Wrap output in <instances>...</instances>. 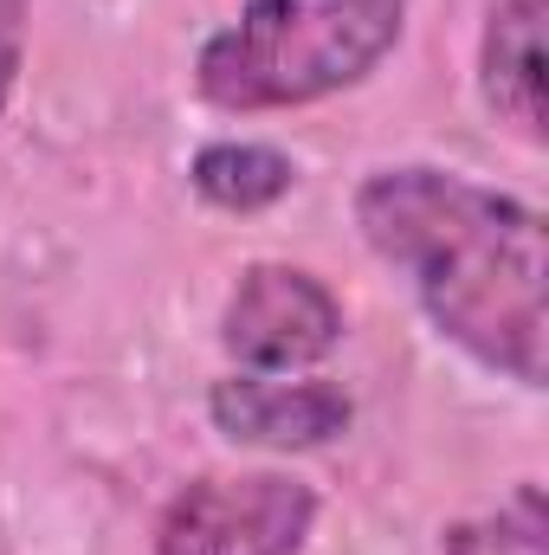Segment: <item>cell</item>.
Segmentation results:
<instances>
[{
	"label": "cell",
	"mask_w": 549,
	"mask_h": 555,
	"mask_svg": "<svg viewBox=\"0 0 549 555\" xmlns=\"http://www.w3.org/2000/svg\"><path fill=\"white\" fill-rule=\"evenodd\" d=\"M356 233L413 284L426 323L478 369L544 388V214L459 168L388 162L356 188Z\"/></svg>",
	"instance_id": "cell-1"
},
{
	"label": "cell",
	"mask_w": 549,
	"mask_h": 555,
	"mask_svg": "<svg viewBox=\"0 0 549 555\" xmlns=\"http://www.w3.org/2000/svg\"><path fill=\"white\" fill-rule=\"evenodd\" d=\"M408 33V0H246L194 52L201 104L227 117L310 111L356 91Z\"/></svg>",
	"instance_id": "cell-2"
},
{
	"label": "cell",
	"mask_w": 549,
	"mask_h": 555,
	"mask_svg": "<svg viewBox=\"0 0 549 555\" xmlns=\"http://www.w3.org/2000/svg\"><path fill=\"white\" fill-rule=\"evenodd\" d=\"M317 511L291 472H201L162 504L155 555H304Z\"/></svg>",
	"instance_id": "cell-3"
},
{
	"label": "cell",
	"mask_w": 549,
	"mask_h": 555,
	"mask_svg": "<svg viewBox=\"0 0 549 555\" xmlns=\"http://www.w3.org/2000/svg\"><path fill=\"white\" fill-rule=\"evenodd\" d=\"M343 343V297L304 266L259 259L220 304V349L246 375H304Z\"/></svg>",
	"instance_id": "cell-4"
},
{
	"label": "cell",
	"mask_w": 549,
	"mask_h": 555,
	"mask_svg": "<svg viewBox=\"0 0 549 555\" xmlns=\"http://www.w3.org/2000/svg\"><path fill=\"white\" fill-rule=\"evenodd\" d=\"M207 420L233 446L317 452V446L349 433L356 401L336 382H323V375H246V369H233L227 382L207 388Z\"/></svg>",
	"instance_id": "cell-5"
},
{
	"label": "cell",
	"mask_w": 549,
	"mask_h": 555,
	"mask_svg": "<svg viewBox=\"0 0 549 555\" xmlns=\"http://www.w3.org/2000/svg\"><path fill=\"white\" fill-rule=\"evenodd\" d=\"M544 20L549 0H485L478 26V98L524 142L544 137Z\"/></svg>",
	"instance_id": "cell-6"
},
{
	"label": "cell",
	"mask_w": 549,
	"mask_h": 555,
	"mask_svg": "<svg viewBox=\"0 0 549 555\" xmlns=\"http://www.w3.org/2000/svg\"><path fill=\"white\" fill-rule=\"evenodd\" d=\"M188 188L220 207V214H266L297 188V162L272 149V142H246V137H220L201 142L188 162Z\"/></svg>",
	"instance_id": "cell-7"
},
{
	"label": "cell",
	"mask_w": 549,
	"mask_h": 555,
	"mask_svg": "<svg viewBox=\"0 0 549 555\" xmlns=\"http://www.w3.org/2000/svg\"><path fill=\"white\" fill-rule=\"evenodd\" d=\"M439 555H549L544 485H518L498 511L452 524L446 543H439Z\"/></svg>",
	"instance_id": "cell-8"
},
{
	"label": "cell",
	"mask_w": 549,
	"mask_h": 555,
	"mask_svg": "<svg viewBox=\"0 0 549 555\" xmlns=\"http://www.w3.org/2000/svg\"><path fill=\"white\" fill-rule=\"evenodd\" d=\"M20 65H26V0H0V117L20 85Z\"/></svg>",
	"instance_id": "cell-9"
}]
</instances>
